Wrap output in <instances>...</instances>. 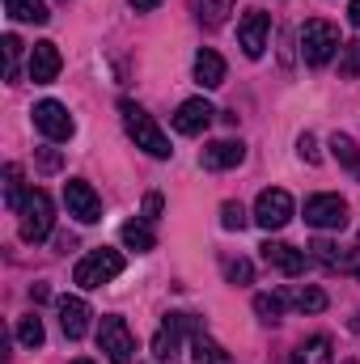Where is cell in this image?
Listing matches in <instances>:
<instances>
[{
    "mask_svg": "<svg viewBox=\"0 0 360 364\" xmlns=\"http://www.w3.org/2000/svg\"><path fill=\"white\" fill-rule=\"evenodd\" d=\"M119 114H123V127H127V136L136 140V149H144L149 157H157V161H166L174 149H170V136L153 123V114L144 110V106H136L132 97H123L119 102Z\"/></svg>",
    "mask_w": 360,
    "mask_h": 364,
    "instance_id": "6da1fadb",
    "label": "cell"
},
{
    "mask_svg": "<svg viewBox=\"0 0 360 364\" xmlns=\"http://www.w3.org/2000/svg\"><path fill=\"white\" fill-rule=\"evenodd\" d=\"M51 225H55V208H51V195L47 191H30L26 195V203H21V212H17V233H21V242H47L51 237Z\"/></svg>",
    "mask_w": 360,
    "mask_h": 364,
    "instance_id": "7a4b0ae2",
    "label": "cell"
},
{
    "mask_svg": "<svg viewBox=\"0 0 360 364\" xmlns=\"http://www.w3.org/2000/svg\"><path fill=\"white\" fill-rule=\"evenodd\" d=\"M186 335H203L199 318H195V314H166V322H162L157 335H153V356L162 364H174Z\"/></svg>",
    "mask_w": 360,
    "mask_h": 364,
    "instance_id": "3957f363",
    "label": "cell"
},
{
    "mask_svg": "<svg viewBox=\"0 0 360 364\" xmlns=\"http://www.w3.org/2000/svg\"><path fill=\"white\" fill-rule=\"evenodd\" d=\"M344 43H339V30L331 26V21H305L301 26V60L309 64V68H322V64H331V55L339 51Z\"/></svg>",
    "mask_w": 360,
    "mask_h": 364,
    "instance_id": "277c9868",
    "label": "cell"
},
{
    "mask_svg": "<svg viewBox=\"0 0 360 364\" xmlns=\"http://www.w3.org/2000/svg\"><path fill=\"white\" fill-rule=\"evenodd\" d=\"M115 275H123V255L119 250H90L77 267H73V279L81 284V288H102V284H110Z\"/></svg>",
    "mask_w": 360,
    "mask_h": 364,
    "instance_id": "5b68a950",
    "label": "cell"
},
{
    "mask_svg": "<svg viewBox=\"0 0 360 364\" xmlns=\"http://www.w3.org/2000/svg\"><path fill=\"white\" fill-rule=\"evenodd\" d=\"M97 348L106 352L110 364H132V356H136V339H132V331H127L123 318H102V326H97Z\"/></svg>",
    "mask_w": 360,
    "mask_h": 364,
    "instance_id": "8992f818",
    "label": "cell"
},
{
    "mask_svg": "<svg viewBox=\"0 0 360 364\" xmlns=\"http://www.w3.org/2000/svg\"><path fill=\"white\" fill-rule=\"evenodd\" d=\"M292 212H297V208H292V195L280 191V186H268V191L255 199V225L268 229V233L271 229H284V225L292 220Z\"/></svg>",
    "mask_w": 360,
    "mask_h": 364,
    "instance_id": "52a82bcc",
    "label": "cell"
},
{
    "mask_svg": "<svg viewBox=\"0 0 360 364\" xmlns=\"http://www.w3.org/2000/svg\"><path fill=\"white\" fill-rule=\"evenodd\" d=\"M34 127H38L47 140H73V132H77V123H73L68 106H64V102H55V97H47V102H38V106H34Z\"/></svg>",
    "mask_w": 360,
    "mask_h": 364,
    "instance_id": "ba28073f",
    "label": "cell"
},
{
    "mask_svg": "<svg viewBox=\"0 0 360 364\" xmlns=\"http://www.w3.org/2000/svg\"><path fill=\"white\" fill-rule=\"evenodd\" d=\"M64 203H68V216H77L81 225H97L102 220V199L85 178H68L64 182Z\"/></svg>",
    "mask_w": 360,
    "mask_h": 364,
    "instance_id": "9c48e42d",
    "label": "cell"
},
{
    "mask_svg": "<svg viewBox=\"0 0 360 364\" xmlns=\"http://www.w3.org/2000/svg\"><path fill=\"white\" fill-rule=\"evenodd\" d=\"M305 225H314V229H344L348 225V203L339 195H309L305 199Z\"/></svg>",
    "mask_w": 360,
    "mask_h": 364,
    "instance_id": "30bf717a",
    "label": "cell"
},
{
    "mask_svg": "<svg viewBox=\"0 0 360 364\" xmlns=\"http://www.w3.org/2000/svg\"><path fill=\"white\" fill-rule=\"evenodd\" d=\"M268 34H271V17L263 9H250V13L238 21V47H242L250 60H259V55L268 51Z\"/></svg>",
    "mask_w": 360,
    "mask_h": 364,
    "instance_id": "8fae6325",
    "label": "cell"
},
{
    "mask_svg": "<svg viewBox=\"0 0 360 364\" xmlns=\"http://www.w3.org/2000/svg\"><path fill=\"white\" fill-rule=\"evenodd\" d=\"M259 255H263V263H268L271 272L288 275V279H297V275L305 272V250H297V246H288V242H263L259 246Z\"/></svg>",
    "mask_w": 360,
    "mask_h": 364,
    "instance_id": "7c38bea8",
    "label": "cell"
},
{
    "mask_svg": "<svg viewBox=\"0 0 360 364\" xmlns=\"http://www.w3.org/2000/svg\"><path fill=\"white\" fill-rule=\"evenodd\" d=\"M60 68H64V55H60V47L55 43H34V51H30V81L34 85H51L55 77H60Z\"/></svg>",
    "mask_w": 360,
    "mask_h": 364,
    "instance_id": "4fadbf2b",
    "label": "cell"
},
{
    "mask_svg": "<svg viewBox=\"0 0 360 364\" xmlns=\"http://www.w3.org/2000/svg\"><path fill=\"white\" fill-rule=\"evenodd\" d=\"M212 119H216V110H212L208 97H186L179 106V114H174V127H179L182 136H203Z\"/></svg>",
    "mask_w": 360,
    "mask_h": 364,
    "instance_id": "5bb4252c",
    "label": "cell"
},
{
    "mask_svg": "<svg viewBox=\"0 0 360 364\" xmlns=\"http://www.w3.org/2000/svg\"><path fill=\"white\" fill-rule=\"evenodd\" d=\"M246 161V144L242 140H212L203 153H199V166L203 170H233Z\"/></svg>",
    "mask_w": 360,
    "mask_h": 364,
    "instance_id": "9a60e30c",
    "label": "cell"
},
{
    "mask_svg": "<svg viewBox=\"0 0 360 364\" xmlns=\"http://www.w3.org/2000/svg\"><path fill=\"white\" fill-rule=\"evenodd\" d=\"M309 250H314V259H318L322 267H331V272L360 275V250H344V246H335V242H327V237H318Z\"/></svg>",
    "mask_w": 360,
    "mask_h": 364,
    "instance_id": "2e32d148",
    "label": "cell"
},
{
    "mask_svg": "<svg viewBox=\"0 0 360 364\" xmlns=\"http://www.w3.org/2000/svg\"><path fill=\"white\" fill-rule=\"evenodd\" d=\"M90 305L81 301V296H60V331L68 335V339H85V331H90Z\"/></svg>",
    "mask_w": 360,
    "mask_h": 364,
    "instance_id": "e0dca14e",
    "label": "cell"
},
{
    "mask_svg": "<svg viewBox=\"0 0 360 364\" xmlns=\"http://www.w3.org/2000/svg\"><path fill=\"white\" fill-rule=\"evenodd\" d=\"M280 296H284V305H292V309H301V314H322L327 309V292L322 288H314V284H284L280 288Z\"/></svg>",
    "mask_w": 360,
    "mask_h": 364,
    "instance_id": "ac0fdd59",
    "label": "cell"
},
{
    "mask_svg": "<svg viewBox=\"0 0 360 364\" xmlns=\"http://www.w3.org/2000/svg\"><path fill=\"white\" fill-rule=\"evenodd\" d=\"M195 81H199L203 90H221V85H225V60H221L212 47L195 51Z\"/></svg>",
    "mask_w": 360,
    "mask_h": 364,
    "instance_id": "d6986e66",
    "label": "cell"
},
{
    "mask_svg": "<svg viewBox=\"0 0 360 364\" xmlns=\"http://www.w3.org/2000/svg\"><path fill=\"white\" fill-rule=\"evenodd\" d=\"M292 364H335V352H331V339H327V335L301 339V343H297V352H292Z\"/></svg>",
    "mask_w": 360,
    "mask_h": 364,
    "instance_id": "ffe728a7",
    "label": "cell"
},
{
    "mask_svg": "<svg viewBox=\"0 0 360 364\" xmlns=\"http://www.w3.org/2000/svg\"><path fill=\"white\" fill-rule=\"evenodd\" d=\"M26 174H21V166L17 161H9L4 166V208L9 212H21V203H26Z\"/></svg>",
    "mask_w": 360,
    "mask_h": 364,
    "instance_id": "44dd1931",
    "label": "cell"
},
{
    "mask_svg": "<svg viewBox=\"0 0 360 364\" xmlns=\"http://www.w3.org/2000/svg\"><path fill=\"white\" fill-rule=\"evenodd\" d=\"M119 237H123V246H127V250H136V255H149V250L157 246V237H153L149 220H127V225L119 229Z\"/></svg>",
    "mask_w": 360,
    "mask_h": 364,
    "instance_id": "7402d4cb",
    "label": "cell"
},
{
    "mask_svg": "<svg viewBox=\"0 0 360 364\" xmlns=\"http://www.w3.org/2000/svg\"><path fill=\"white\" fill-rule=\"evenodd\" d=\"M191 360L195 364H233V356H229L216 339H208V335H191Z\"/></svg>",
    "mask_w": 360,
    "mask_h": 364,
    "instance_id": "603a6c76",
    "label": "cell"
},
{
    "mask_svg": "<svg viewBox=\"0 0 360 364\" xmlns=\"http://www.w3.org/2000/svg\"><path fill=\"white\" fill-rule=\"evenodd\" d=\"M191 13H195V21L199 26H221L229 13H233V0H191Z\"/></svg>",
    "mask_w": 360,
    "mask_h": 364,
    "instance_id": "cb8c5ba5",
    "label": "cell"
},
{
    "mask_svg": "<svg viewBox=\"0 0 360 364\" xmlns=\"http://www.w3.org/2000/svg\"><path fill=\"white\" fill-rule=\"evenodd\" d=\"M331 153H335V161L344 166V170H352V178L360 182V144L352 140V136H331Z\"/></svg>",
    "mask_w": 360,
    "mask_h": 364,
    "instance_id": "d4e9b609",
    "label": "cell"
},
{
    "mask_svg": "<svg viewBox=\"0 0 360 364\" xmlns=\"http://www.w3.org/2000/svg\"><path fill=\"white\" fill-rule=\"evenodd\" d=\"M4 9H9L13 21H26V26H43V21L51 17L43 0H4Z\"/></svg>",
    "mask_w": 360,
    "mask_h": 364,
    "instance_id": "484cf974",
    "label": "cell"
},
{
    "mask_svg": "<svg viewBox=\"0 0 360 364\" xmlns=\"http://www.w3.org/2000/svg\"><path fill=\"white\" fill-rule=\"evenodd\" d=\"M17 343H21V348H30V352H34V348H43V318H38V314H30V318H21V322H17Z\"/></svg>",
    "mask_w": 360,
    "mask_h": 364,
    "instance_id": "4316f807",
    "label": "cell"
},
{
    "mask_svg": "<svg viewBox=\"0 0 360 364\" xmlns=\"http://www.w3.org/2000/svg\"><path fill=\"white\" fill-rule=\"evenodd\" d=\"M339 77H348V81L360 77V38H352V43L339 47Z\"/></svg>",
    "mask_w": 360,
    "mask_h": 364,
    "instance_id": "83f0119b",
    "label": "cell"
},
{
    "mask_svg": "<svg viewBox=\"0 0 360 364\" xmlns=\"http://www.w3.org/2000/svg\"><path fill=\"white\" fill-rule=\"evenodd\" d=\"M255 314H259L263 322H280V314H284V296H280V292H259V296H255Z\"/></svg>",
    "mask_w": 360,
    "mask_h": 364,
    "instance_id": "f1b7e54d",
    "label": "cell"
},
{
    "mask_svg": "<svg viewBox=\"0 0 360 364\" xmlns=\"http://www.w3.org/2000/svg\"><path fill=\"white\" fill-rule=\"evenodd\" d=\"M0 47H4V77L13 81V77H17V60H21V38H17V34H4Z\"/></svg>",
    "mask_w": 360,
    "mask_h": 364,
    "instance_id": "f546056e",
    "label": "cell"
},
{
    "mask_svg": "<svg viewBox=\"0 0 360 364\" xmlns=\"http://www.w3.org/2000/svg\"><path fill=\"white\" fill-rule=\"evenodd\" d=\"M221 225H225L229 233H233V229H246V208H242V203H233V199H229V203H221Z\"/></svg>",
    "mask_w": 360,
    "mask_h": 364,
    "instance_id": "4dcf8cb0",
    "label": "cell"
},
{
    "mask_svg": "<svg viewBox=\"0 0 360 364\" xmlns=\"http://www.w3.org/2000/svg\"><path fill=\"white\" fill-rule=\"evenodd\" d=\"M225 275H229L233 284H250V279H255V267H250L246 259H238V263H225Z\"/></svg>",
    "mask_w": 360,
    "mask_h": 364,
    "instance_id": "1f68e13d",
    "label": "cell"
},
{
    "mask_svg": "<svg viewBox=\"0 0 360 364\" xmlns=\"http://www.w3.org/2000/svg\"><path fill=\"white\" fill-rule=\"evenodd\" d=\"M297 153H301V161H309V166H318V157H322V153H318V140H314L309 132L297 140Z\"/></svg>",
    "mask_w": 360,
    "mask_h": 364,
    "instance_id": "d6a6232c",
    "label": "cell"
},
{
    "mask_svg": "<svg viewBox=\"0 0 360 364\" xmlns=\"http://www.w3.org/2000/svg\"><path fill=\"white\" fill-rule=\"evenodd\" d=\"M162 216V195H144V220H157Z\"/></svg>",
    "mask_w": 360,
    "mask_h": 364,
    "instance_id": "836d02e7",
    "label": "cell"
},
{
    "mask_svg": "<svg viewBox=\"0 0 360 364\" xmlns=\"http://www.w3.org/2000/svg\"><path fill=\"white\" fill-rule=\"evenodd\" d=\"M127 4H132V9H136V13H153V9H157V4H162V0H127Z\"/></svg>",
    "mask_w": 360,
    "mask_h": 364,
    "instance_id": "e575fe53",
    "label": "cell"
},
{
    "mask_svg": "<svg viewBox=\"0 0 360 364\" xmlns=\"http://www.w3.org/2000/svg\"><path fill=\"white\" fill-rule=\"evenodd\" d=\"M348 13H352V26L360 30V0H348Z\"/></svg>",
    "mask_w": 360,
    "mask_h": 364,
    "instance_id": "d590c367",
    "label": "cell"
},
{
    "mask_svg": "<svg viewBox=\"0 0 360 364\" xmlns=\"http://www.w3.org/2000/svg\"><path fill=\"white\" fill-rule=\"evenodd\" d=\"M73 364H93V360H73Z\"/></svg>",
    "mask_w": 360,
    "mask_h": 364,
    "instance_id": "8d00e7d4",
    "label": "cell"
},
{
    "mask_svg": "<svg viewBox=\"0 0 360 364\" xmlns=\"http://www.w3.org/2000/svg\"><path fill=\"white\" fill-rule=\"evenodd\" d=\"M344 364H356V360H344Z\"/></svg>",
    "mask_w": 360,
    "mask_h": 364,
    "instance_id": "74e56055",
    "label": "cell"
}]
</instances>
